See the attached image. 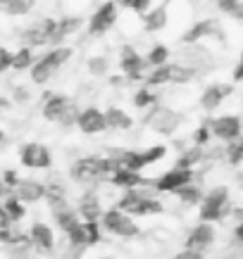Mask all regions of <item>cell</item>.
<instances>
[{"mask_svg":"<svg viewBox=\"0 0 243 259\" xmlns=\"http://www.w3.org/2000/svg\"><path fill=\"white\" fill-rule=\"evenodd\" d=\"M146 29L148 31H160V29H165L167 26V8L165 5H157L153 8L150 12H146Z\"/></svg>","mask_w":243,"mask_h":259,"instance_id":"4316f807","label":"cell"},{"mask_svg":"<svg viewBox=\"0 0 243 259\" xmlns=\"http://www.w3.org/2000/svg\"><path fill=\"white\" fill-rule=\"evenodd\" d=\"M33 62H36V60H33V48L24 46V48H19L17 53H12V69H17V71L31 69Z\"/></svg>","mask_w":243,"mask_h":259,"instance_id":"83f0119b","label":"cell"},{"mask_svg":"<svg viewBox=\"0 0 243 259\" xmlns=\"http://www.w3.org/2000/svg\"><path fill=\"white\" fill-rule=\"evenodd\" d=\"M115 22H117V5L108 0L93 12L91 22H88V31H91V36H102L115 26Z\"/></svg>","mask_w":243,"mask_h":259,"instance_id":"ba28073f","label":"cell"},{"mask_svg":"<svg viewBox=\"0 0 243 259\" xmlns=\"http://www.w3.org/2000/svg\"><path fill=\"white\" fill-rule=\"evenodd\" d=\"M0 179H3V183H5V186H8V188H15L17 183H19V174H17L15 169H8V171L3 174V176H0Z\"/></svg>","mask_w":243,"mask_h":259,"instance_id":"f6af8a7d","label":"cell"},{"mask_svg":"<svg viewBox=\"0 0 243 259\" xmlns=\"http://www.w3.org/2000/svg\"><path fill=\"white\" fill-rule=\"evenodd\" d=\"M19 159L26 169H48L53 164V157H50V150L43 145V143H26L19 152Z\"/></svg>","mask_w":243,"mask_h":259,"instance_id":"9c48e42d","label":"cell"},{"mask_svg":"<svg viewBox=\"0 0 243 259\" xmlns=\"http://www.w3.org/2000/svg\"><path fill=\"white\" fill-rule=\"evenodd\" d=\"M146 62H148V67H160V64H167V62H169V50H167L162 43H155V46L150 48Z\"/></svg>","mask_w":243,"mask_h":259,"instance_id":"f546056e","label":"cell"},{"mask_svg":"<svg viewBox=\"0 0 243 259\" xmlns=\"http://www.w3.org/2000/svg\"><path fill=\"white\" fill-rule=\"evenodd\" d=\"M212 238H215V231H212V226L207 224V221H203V224H198L191 233H188L186 238V247H193V250H203V247H207V245L212 243Z\"/></svg>","mask_w":243,"mask_h":259,"instance_id":"d6986e66","label":"cell"},{"mask_svg":"<svg viewBox=\"0 0 243 259\" xmlns=\"http://www.w3.org/2000/svg\"><path fill=\"white\" fill-rule=\"evenodd\" d=\"M191 181H193V169L174 166V169H169V171L157 176V181L153 183V188L160 190V193H174L177 188L186 186V183H191Z\"/></svg>","mask_w":243,"mask_h":259,"instance_id":"30bf717a","label":"cell"},{"mask_svg":"<svg viewBox=\"0 0 243 259\" xmlns=\"http://www.w3.org/2000/svg\"><path fill=\"white\" fill-rule=\"evenodd\" d=\"M193 79V69L186 64H172V83H186Z\"/></svg>","mask_w":243,"mask_h":259,"instance_id":"d590c367","label":"cell"},{"mask_svg":"<svg viewBox=\"0 0 243 259\" xmlns=\"http://www.w3.org/2000/svg\"><path fill=\"white\" fill-rule=\"evenodd\" d=\"M3 209L10 214V219H12V221H22L24 214H26V209H24V202L19 200V197H15V195H10L8 200L3 202Z\"/></svg>","mask_w":243,"mask_h":259,"instance_id":"4dcf8cb0","label":"cell"},{"mask_svg":"<svg viewBox=\"0 0 243 259\" xmlns=\"http://www.w3.org/2000/svg\"><path fill=\"white\" fill-rule=\"evenodd\" d=\"M217 5L222 12H229V15H238V8H241L238 0H217Z\"/></svg>","mask_w":243,"mask_h":259,"instance_id":"b9f144b4","label":"cell"},{"mask_svg":"<svg viewBox=\"0 0 243 259\" xmlns=\"http://www.w3.org/2000/svg\"><path fill=\"white\" fill-rule=\"evenodd\" d=\"M236 238H238V240L243 243V221L238 224V228H236Z\"/></svg>","mask_w":243,"mask_h":259,"instance_id":"816d5d0a","label":"cell"},{"mask_svg":"<svg viewBox=\"0 0 243 259\" xmlns=\"http://www.w3.org/2000/svg\"><path fill=\"white\" fill-rule=\"evenodd\" d=\"M210 124H203L200 128L196 131V136H193V141H196V145H205V143L210 141Z\"/></svg>","mask_w":243,"mask_h":259,"instance_id":"7bdbcfd3","label":"cell"},{"mask_svg":"<svg viewBox=\"0 0 243 259\" xmlns=\"http://www.w3.org/2000/svg\"><path fill=\"white\" fill-rule=\"evenodd\" d=\"M3 107H8V100H5V98H0V110H3Z\"/></svg>","mask_w":243,"mask_h":259,"instance_id":"f5cc1de1","label":"cell"},{"mask_svg":"<svg viewBox=\"0 0 243 259\" xmlns=\"http://www.w3.org/2000/svg\"><path fill=\"white\" fill-rule=\"evenodd\" d=\"M212 33H217V22H212V19H205V22H198L193 24L186 33H184V43H198V40H203L205 36H212Z\"/></svg>","mask_w":243,"mask_h":259,"instance_id":"603a6c76","label":"cell"},{"mask_svg":"<svg viewBox=\"0 0 243 259\" xmlns=\"http://www.w3.org/2000/svg\"><path fill=\"white\" fill-rule=\"evenodd\" d=\"M110 181L115 183V186H119V188H141L143 183V176L141 171H133V169H129V166H115V171L110 174Z\"/></svg>","mask_w":243,"mask_h":259,"instance_id":"e0dca14e","label":"cell"},{"mask_svg":"<svg viewBox=\"0 0 243 259\" xmlns=\"http://www.w3.org/2000/svg\"><path fill=\"white\" fill-rule=\"evenodd\" d=\"M33 3H36V0H5L3 12L10 17H24L33 10Z\"/></svg>","mask_w":243,"mask_h":259,"instance_id":"f1b7e54d","label":"cell"},{"mask_svg":"<svg viewBox=\"0 0 243 259\" xmlns=\"http://www.w3.org/2000/svg\"><path fill=\"white\" fill-rule=\"evenodd\" d=\"M150 126H153V131H157V134H172V131H177V126H179L181 117L177 114V112L172 110H165V107H155L153 110V114L148 117Z\"/></svg>","mask_w":243,"mask_h":259,"instance_id":"4fadbf2b","label":"cell"},{"mask_svg":"<svg viewBox=\"0 0 243 259\" xmlns=\"http://www.w3.org/2000/svg\"><path fill=\"white\" fill-rule=\"evenodd\" d=\"M55 26H57V19H50V17H43L39 22H33L31 26H26L22 33L24 43L29 48H39V46H48L53 33H55Z\"/></svg>","mask_w":243,"mask_h":259,"instance_id":"52a82bcc","label":"cell"},{"mask_svg":"<svg viewBox=\"0 0 243 259\" xmlns=\"http://www.w3.org/2000/svg\"><path fill=\"white\" fill-rule=\"evenodd\" d=\"M100 224L102 228L112 233V236H119V238H133L141 233V228L136 226V221L131 219V214H126L124 209H108V212H102L100 217Z\"/></svg>","mask_w":243,"mask_h":259,"instance_id":"277c9868","label":"cell"},{"mask_svg":"<svg viewBox=\"0 0 243 259\" xmlns=\"http://www.w3.org/2000/svg\"><path fill=\"white\" fill-rule=\"evenodd\" d=\"M105 121H108V128H117V131H126V128L133 126V119L119 107H108L105 110Z\"/></svg>","mask_w":243,"mask_h":259,"instance_id":"cb8c5ba5","label":"cell"},{"mask_svg":"<svg viewBox=\"0 0 243 259\" xmlns=\"http://www.w3.org/2000/svg\"><path fill=\"white\" fill-rule=\"evenodd\" d=\"M241 79H243V55H241V62L236 67V71H234V81H241Z\"/></svg>","mask_w":243,"mask_h":259,"instance_id":"681fc988","label":"cell"},{"mask_svg":"<svg viewBox=\"0 0 243 259\" xmlns=\"http://www.w3.org/2000/svg\"><path fill=\"white\" fill-rule=\"evenodd\" d=\"M12 226V219H10V214L0 207V228H10Z\"/></svg>","mask_w":243,"mask_h":259,"instance_id":"7dc6e473","label":"cell"},{"mask_svg":"<svg viewBox=\"0 0 243 259\" xmlns=\"http://www.w3.org/2000/svg\"><path fill=\"white\" fill-rule=\"evenodd\" d=\"M117 207L124 209L126 214H131V217H150V214L162 212V202H160L157 197L148 195V193H143V190H138V188L126 190Z\"/></svg>","mask_w":243,"mask_h":259,"instance_id":"3957f363","label":"cell"},{"mask_svg":"<svg viewBox=\"0 0 243 259\" xmlns=\"http://www.w3.org/2000/svg\"><path fill=\"white\" fill-rule=\"evenodd\" d=\"M119 67H122L126 79L136 81V79H141L143 76V71H146L148 62H146V57L138 55L131 46H124L122 48V57H119Z\"/></svg>","mask_w":243,"mask_h":259,"instance_id":"7c38bea8","label":"cell"},{"mask_svg":"<svg viewBox=\"0 0 243 259\" xmlns=\"http://www.w3.org/2000/svg\"><path fill=\"white\" fill-rule=\"evenodd\" d=\"M155 102V93H153V88H141V91H136L133 93V105L136 107H148V105H153Z\"/></svg>","mask_w":243,"mask_h":259,"instance_id":"8d00e7d4","label":"cell"},{"mask_svg":"<svg viewBox=\"0 0 243 259\" xmlns=\"http://www.w3.org/2000/svg\"><path fill=\"white\" fill-rule=\"evenodd\" d=\"M227 155L231 164H241L243 162V136H238V138H234V141L229 143Z\"/></svg>","mask_w":243,"mask_h":259,"instance_id":"836d02e7","label":"cell"},{"mask_svg":"<svg viewBox=\"0 0 243 259\" xmlns=\"http://www.w3.org/2000/svg\"><path fill=\"white\" fill-rule=\"evenodd\" d=\"M115 171V162L105 157H81L72 166V176L77 181H93L98 176H110Z\"/></svg>","mask_w":243,"mask_h":259,"instance_id":"5b68a950","label":"cell"},{"mask_svg":"<svg viewBox=\"0 0 243 259\" xmlns=\"http://www.w3.org/2000/svg\"><path fill=\"white\" fill-rule=\"evenodd\" d=\"M167 155V148L165 145H153L148 150H119L117 155H112V162L115 166H129L133 171H141L143 166H150L160 162V159Z\"/></svg>","mask_w":243,"mask_h":259,"instance_id":"7a4b0ae2","label":"cell"},{"mask_svg":"<svg viewBox=\"0 0 243 259\" xmlns=\"http://www.w3.org/2000/svg\"><path fill=\"white\" fill-rule=\"evenodd\" d=\"M53 219H55V224H57V228L60 231H70L74 224H79V217H77V212L74 209H70L67 204H60V207H53Z\"/></svg>","mask_w":243,"mask_h":259,"instance_id":"d4e9b609","label":"cell"},{"mask_svg":"<svg viewBox=\"0 0 243 259\" xmlns=\"http://www.w3.org/2000/svg\"><path fill=\"white\" fill-rule=\"evenodd\" d=\"M8 69H12V53L8 48H0V74Z\"/></svg>","mask_w":243,"mask_h":259,"instance_id":"ee69618b","label":"cell"},{"mask_svg":"<svg viewBox=\"0 0 243 259\" xmlns=\"http://www.w3.org/2000/svg\"><path fill=\"white\" fill-rule=\"evenodd\" d=\"M72 57V48L67 46H55L50 53L41 57L39 62L31 64V79L33 83H48V81L53 79V74H55L60 67H62L67 60Z\"/></svg>","mask_w":243,"mask_h":259,"instance_id":"6da1fadb","label":"cell"},{"mask_svg":"<svg viewBox=\"0 0 243 259\" xmlns=\"http://www.w3.org/2000/svg\"><path fill=\"white\" fill-rule=\"evenodd\" d=\"M79 107L77 105H74V102H72L70 107H67V112H64L62 114V119H60V121H57V124H62V126H72V124H77V117H79Z\"/></svg>","mask_w":243,"mask_h":259,"instance_id":"ab89813d","label":"cell"},{"mask_svg":"<svg viewBox=\"0 0 243 259\" xmlns=\"http://www.w3.org/2000/svg\"><path fill=\"white\" fill-rule=\"evenodd\" d=\"M0 141H5V134H3V131H0Z\"/></svg>","mask_w":243,"mask_h":259,"instance_id":"db71d44e","label":"cell"},{"mask_svg":"<svg viewBox=\"0 0 243 259\" xmlns=\"http://www.w3.org/2000/svg\"><path fill=\"white\" fill-rule=\"evenodd\" d=\"M108 60L105 57H91L88 60V71L93 74V76H102V74H108Z\"/></svg>","mask_w":243,"mask_h":259,"instance_id":"74e56055","label":"cell"},{"mask_svg":"<svg viewBox=\"0 0 243 259\" xmlns=\"http://www.w3.org/2000/svg\"><path fill=\"white\" fill-rule=\"evenodd\" d=\"M70 105H72V100L67 98V95H62V93L48 95V102L43 105V117H46L48 121H60Z\"/></svg>","mask_w":243,"mask_h":259,"instance_id":"ac0fdd59","label":"cell"},{"mask_svg":"<svg viewBox=\"0 0 243 259\" xmlns=\"http://www.w3.org/2000/svg\"><path fill=\"white\" fill-rule=\"evenodd\" d=\"M84 226H86V245L100 243V226H98V221H84Z\"/></svg>","mask_w":243,"mask_h":259,"instance_id":"f35d334b","label":"cell"},{"mask_svg":"<svg viewBox=\"0 0 243 259\" xmlns=\"http://www.w3.org/2000/svg\"><path fill=\"white\" fill-rule=\"evenodd\" d=\"M79 26H81V17H64V19H60L55 26V33L50 38V46H62V40L67 36H72V33H77Z\"/></svg>","mask_w":243,"mask_h":259,"instance_id":"7402d4cb","label":"cell"},{"mask_svg":"<svg viewBox=\"0 0 243 259\" xmlns=\"http://www.w3.org/2000/svg\"><path fill=\"white\" fill-rule=\"evenodd\" d=\"M200 159H203V150H200V145H196V148L186 150V152L177 159V166H181V169H191V166L198 164Z\"/></svg>","mask_w":243,"mask_h":259,"instance_id":"d6a6232c","label":"cell"},{"mask_svg":"<svg viewBox=\"0 0 243 259\" xmlns=\"http://www.w3.org/2000/svg\"><path fill=\"white\" fill-rule=\"evenodd\" d=\"M174 259H203V250H193V247H186V250H181Z\"/></svg>","mask_w":243,"mask_h":259,"instance_id":"bcb514c9","label":"cell"},{"mask_svg":"<svg viewBox=\"0 0 243 259\" xmlns=\"http://www.w3.org/2000/svg\"><path fill=\"white\" fill-rule=\"evenodd\" d=\"M67 238H70L72 245H86V226H84V221L74 224V226L67 231Z\"/></svg>","mask_w":243,"mask_h":259,"instance_id":"e575fe53","label":"cell"},{"mask_svg":"<svg viewBox=\"0 0 243 259\" xmlns=\"http://www.w3.org/2000/svg\"><path fill=\"white\" fill-rule=\"evenodd\" d=\"M231 93V86H224V83H212V86L205 88L203 98H200V105H203V110H215V107H220L222 100Z\"/></svg>","mask_w":243,"mask_h":259,"instance_id":"ffe728a7","label":"cell"},{"mask_svg":"<svg viewBox=\"0 0 243 259\" xmlns=\"http://www.w3.org/2000/svg\"><path fill=\"white\" fill-rule=\"evenodd\" d=\"M77 126H79V131H81V134H86V136L102 134V131L108 128V121H105V112H100L98 107H86V110L79 112Z\"/></svg>","mask_w":243,"mask_h":259,"instance_id":"8fae6325","label":"cell"},{"mask_svg":"<svg viewBox=\"0 0 243 259\" xmlns=\"http://www.w3.org/2000/svg\"><path fill=\"white\" fill-rule=\"evenodd\" d=\"M126 8H131L133 12H138V15H146V12L153 8V0H129Z\"/></svg>","mask_w":243,"mask_h":259,"instance_id":"60d3db41","label":"cell"},{"mask_svg":"<svg viewBox=\"0 0 243 259\" xmlns=\"http://www.w3.org/2000/svg\"><path fill=\"white\" fill-rule=\"evenodd\" d=\"M227 202H229V190L224 188V186L212 188L210 193L203 197V204H200V221H217V219H222Z\"/></svg>","mask_w":243,"mask_h":259,"instance_id":"8992f818","label":"cell"},{"mask_svg":"<svg viewBox=\"0 0 243 259\" xmlns=\"http://www.w3.org/2000/svg\"><path fill=\"white\" fill-rule=\"evenodd\" d=\"M122 3H124V5H126V3H129V0H122Z\"/></svg>","mask_w":243,"mask_h":259,"instance_id":"11a10c76","label":"cell"},{"mask_svg":"<svg viewBox=\"0 0 243 259\" xmlns=\"http://www.w3.org/2000/svg\"><path fill=\"white\" fill-rule=\"evenodd\" d=\"M29 238H31L33 247L41 250V252H50L53 247H55V233H53V228L46 226V224H41V221H36V224L31 226Z\"/></svg>","mask_w":243,"mask_h":259,"instance_id":"2e32d148","label":"cell"},{"mask_svg":"<svg viewBox=\"0 0 243 259\" xmlns=\"http://www.w3.org/2000/svg\"><path fill=\"white\" fill-rule=\"evenodd\" d=\"M15 100L17 102H26V100H29V91H26V88H17V91H15Z\"/></svg>","mask_w":243,"mask_h":259,"instance_id":"c3c4849f","label":"cell"},{"mask_svg":"<svg viewBox=\"0 0 243 259\" xmlns=\"http://www.w3.org/2000/svg\"><path fill=\"white\" fill-rule=\"evenodd\" d=\"M102 209L100 207V200L93 195V193H86V195L79 200V217L84 221H98L102 217Z\"/></svg>","mask_w":243,"mask_h":259,"instance_id":"44dd1931","label":"cell"},{"mask_svg":"<svg viewBox=\"0 0 243 259\" xmlns=\"http://www.w3.org/2000/svg\"><path fill=\"white\" fill-rule=\"evenodd\" d=\"M210 131L220 141H234L241 136V119L234 117V114H227V117H220V119H212L210 124Z\"/></svg>","mask_w":243,"mask_h":259,"instance_id":"5bb4252c","label":"cell"},{"mask_svg":"<svg viewBox=\"0 0 243 259\" xmlns=\"http://www.w3.org/2000/svg\"><path fill=\"white\" fill-rule=\"evenodd\" d=\"M177 193V197H179L181 202H186V204H198L200 202V190L196 188V186H191V183H186V186H181V188L174 190Z\"/></svg>","mask_w":243,"mask_h":259,"instance_id":"1f68e13d","label":"cell"},{"mask_svg":"<svg viewBox=\"0 0 243 259\" xmlns=\"http://www.w3.org/2000/svg\"><path fill=\"white\" fill-rule=\"evenodd\" d=\"M12 195L19 197L24 204L26 202H39V200L46 197V186L39 183V181H33V179H22L15 188H12Z\"/></svg>","mask_w":243,"mask_h":259,"instance_id":"9a60e30c","label":"cell"},{"mask_svg":"<svg viewBox=\"0 0 243 259\" xmlns=\"http://www.w3.org/2000/svg\"><path fill=\"white\" fill-rule=\"evenodd\" d=\"M8 186H5V183H3V179H0V197H5V195H8Z\"/></svg>","mask_w":243,"mask_h":259,"instance_id":"f907efd6","label":"cell"},{"mask_svg":"<svg viewBox=\"0 0 243 259\" xmlns=\"http://www.w3.org/2000/svg\"><path fill=\"white\" fill-rule=\"evenodd\" d=\"M165 83H172V64H160V67H153L148 76H146V86L155 88V86H165Z\"/></svg>","mask_w":243,"mask_h":259,"instance_id":"484cf974","label":"cell"}]
</instances>
